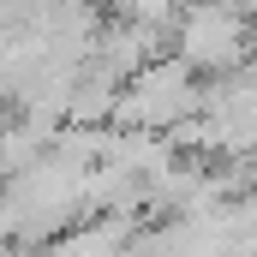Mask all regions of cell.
Segmentation results:
<instances>
[{
	"label": "cell",
	"mask_w": 257,
	"mask_h": 257,
	"mask_svg": "<svg viewBox=\"0 0 257 257\" xmlns=\"http://www.w3.org/2000/svg\"><path fill=\"white\" fill-rule=\"evenodd\" d=\"M168 42H174V54L192 66L197 78H203V72L221 78V72H233V66L251 60L257 24L239 12V6H227V0H192V6H180Z\"/></svg>",
	"instance_id": "cell-1"
}]
</instances>
